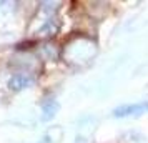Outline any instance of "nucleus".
<instances>
[{
    "mask_svg": "<svg viewBox=\"0 0 148 143\" xmlns=\"http://www.w3.org/2000/svg\"><path fill=\"white\" fill-rule=\"evenodd\" d=\"M32 83V78L27 75H15L12 80H10V88H14V90H20L23 88V87H27V85H30Z\"/></svg>",
    "mask_w": 148,
    "mask_h": 143,
    "instance_id": "nucleus-1",
    "label": "nucleus"
}]
</instances>
